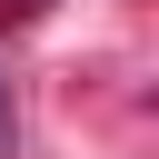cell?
<instances>
[{"mask_svg": "<svg viewBox=\"0 0 159 159\" xmlns=\"http://www.w3.org/2000/svg\"><path fill=\"white\" fill-rule=\"evenodd\" d=\"M10 139H20V119H10V80H0V159H10Z\"/></svg>", "mask_w": 159, "mask_h": 159, "instance_id": "6da1fadb", "label": "cell"}]
</instances>
